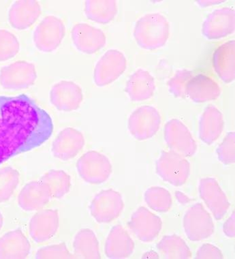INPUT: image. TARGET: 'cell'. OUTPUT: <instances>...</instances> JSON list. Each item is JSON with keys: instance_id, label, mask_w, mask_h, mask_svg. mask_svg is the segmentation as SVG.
<instances>
[{"instance_id": "10", "label": "cell", "mask_w": 235, "mask_h": 259, "mask_svg": "<svg viewBox=\"0 0 235 259\" xmlns=\"http://www.w3.org/2000/svg\"><path fill=\"white\" fill-rule=\"evenodd\" d=\"M164 140L172 152L185 158L193 157L197 151V143L187 125L177 118L166 122L164 131Z\"/></svg>"}, {"instance_id": "27", "label": "cell", "mask_w": 235, "mask_h": 259, "mask_svg": "<svg viewBox=\"0 0 235 259\" xmlns=\"http://www.w3.org/2000/svg\"><path fill=\"white\" fill-rule=\"evenodd\" d=\"M75 258L83 259L101 258L99 239L91 229L84 228L76 233L73 241Z\"/></svg>"}, {"instance_id": "22", "label": "cell", "mask_w": 235, "mask_h": 259, "mask_svg": "<svg viewBox=\"0 0 235 259\" xmlns=\"http://www.w3.org/2000/svg\"><path fill=\"white\" fill-rule=\"evenodd\" d=\"M50 189L42 182H29L18 196L19 207L25 211H38L44 209L52 199Z\"/></svg>"}, {"instance_id": "28", "label": "cell", "mask_w": 235, "mask_h": 259, "mask_svg": "<svg viewBox=\"0 0 235 259\" xmlns=\"http://www.w3.org/2000/svg\"><path fill=\"white\" fill-rule=\"evenodd\" d=\"M84 13L93 22L108 24L116 17L118 5L115 0H87L84 5Z\"/></svg>"}, {"instance_id": "12", "label": "cell", "mask_w": 235, "mask_h": 259, "mask_svg": "<svg viewBox=\"0 0 235 259\" xmlns=\"http://www.w3.org/2000/svg\"><path fill=\"white\" fill-rule=\"evenodd\" d=\"M162 219L148 208L139 207L131 215L128 227L139 241L150 243L156 240L162 229Z\"/></svg>"}, {"instance_id": "32", "label": "cell", "mask_w": 235, "mask_h": 259, "mask_svg": "<svg viewBox=\"0 0 235 259\" xmlns=\"http://www.w3.org/2000/svg\"><path fill=\"white\" fill-rule=\"evenodd\" d=\"M20 182V174L15 168H0V203L9 201Z\"/></svg>"}, {"instance_id": "34", "label": "cell", "mask_w": 235, "mask_h": 259, "mask_svg": "<svg viewBox=\"0 0 235 259\" xmlns=\"http://www.w3.org/2000/svg\"><path fill=\"white\" fill-rule=\"evenodd\" d=\"M194 76L193 71L188 69L177 70L172 77L168 80V91L178 99H185L186 95V86L189 80Z\"/></svg>"}, {"instance_id": "8", "label": "cell", "mask_w": 235, "mask_h": 259, "mask_svg": "<svg viewBox=\"0 0 235 259\" xmlns=\"http://www.w3.org/2000/svg\"><path fill=\"white\" fill-rule=\"evenodd\" d=\"M124 205L120 192L113 189L103 190L92 199L90 214L98 223H111L120 217Z\"/></svg>"}, {"instance_id": "33", "label": "cell", "mask_w": 235, "mask_h": 259, "mask_svg": "<svg viewBox=\"0 0 235 259\" xmlns=\"http://www.w3.org/2000/svg\"><path fill=\"white\" fill-rule=\"evenodd\" d=\"M20 51V42L17 36L7 29H0V62L15 58Z\"/></svg>"}, {"instance_id": "36", "label": "cell", "mask_w": 235, "mask_h": 259, "mask_svg": "<svg viewBox=\"0 0 235 259\" xmlns=\"http://www.w3.org/2000/svg\"><path fill=\"white\" fill-rule=\"evenodd\" d=\"M37 259H69L74 258L75 256L70 253L66 245L64 243L50 245L42 247L37 251L36 256Z\"/></svg>"}, {"instance_id": "14", "label": "cell", "mask_w": 235, "mask_h": 259, "mask_svg": "<svg viewBox=\"0 0 235 259\" xmlns=\"http://www.w3.org/2000/svg\"><path fill=\"white\" fill-rule=\"evenodd\" d=\"M50 99L51 103L58 111L72 112L81 107L84 94L81 86L75 82L62 80L52 86Z\"/></svg>"}, {"instance_id": "17", "label": "cell", "mask_w": 235, "mask_h": 259, "mask_svg": "<svg viewBox=\"0 0 235 259\" xmlns=\"http://www.w3.org/2000/svg\"><path fill=\"white\" fill-rule=\"evenodd\" d=\"M85 139L81 131L68 127L61 131L53 142L52 152L62 161L72 160L83 150Z\"/></svg>"}, {"instance_id": "6", "label": "cell", "mask_w": 235, "mask_h": 259, "mask_svg": "<svg viewBox=\"0 0 235 259\" xmlns=\"http://www.w3.org/2000/svg\"><path fill=\"white\" fill-rule=\"evenodd\" d=\"M127 66L128 61L122 52L116 49L107 50L94 67V83L98 87L103 88L114 83L124 73Z\"/></svg>"}, {"instance_id": "31", "label": "cell", "mask_w": 235, "mask_h": 259, "mask_svg": "<svg viewBox=\"0 0 235 259\" xmlns=\"http://www.w3.org/2000/svg\"><path fill=\"white\" fill-rule=\"evenodd\" d=\"M146 205L158 213H167L171 209L172 199L168 190L160 186H152L145 192Z\"/></svg>"}, {"instance_id": "7", "label": "cell", "mask_w": 235, "mask_h": 259, "mask_svg": "<svg viewBox=\"0 0 235 259\" xmlns=\"http://www.w3.org/2000/svg\"><path fill=\"white\" fill-rule=\"evenodd\" d=\"M184 232L187 238L194 242L205 240L215 232V224L210 213L203 204L191 206L183 217Z\"/></svg>"}, {"instance_id": "25", "label": "cell", "mask_w": 235, "mask_h": 259, "mask_svg": "<svg viewBox=\"0 0 235 259\" xmlns=\"http://www.w3.org/2000/svg\"><path fill=\"white\" fill-rule=\"evenodd\" d=\"M30 251V243L20 229L9 231L0 237V259L26 258Z\"/></svg>"}, {"instance_id": "39", "label": "cell", "mask_w": 235, "mask_h": 259, "mask_svg": "<svg viewBox=\"0 0 235 259\" xmlns=\"http://www.w3.org/2000/svg\"><path fill=\"white\" fill-rule=\"evenodd\" d=\"M223 3H224V0H199V1L197 2L198 5L201 8L209 7L213 5H219V4Z\"/></svg>"}, {"instance_id": "21", "label": "cell", "mask_w": 235, "mask_h": 259, "mask_svg": "<svg viewBox=\"0 0 235 259\" xmlns=\"http://www.w3.org/2000/svg\"><path fill=\"white\" fill-rule=\"evenodd\" d=\"M222 94V88L213 78L204 74L194 75L186 86V95L196 103L215 101Z\"/></svg>"}, {"instance_id": "37", "label": "cell", "mask_w": 235, "mask_h": 259, "mask_svg": "<svg viewBox=\"0 0 235 259\" xmlns=\"http://www.w3.org/2000/svg\"><path fill=\"white\" fill-rule=\"evenodd\" d=\"M195 258L197 259H222L224 254L218 247L213 244H204L198 249Z\"/></svg>"}, {"instance_id": "35", "label": "cell", "mask_w": 235, "mask_h": 259, "mask_svg": "<svg viewBox=\"0 0 235 259\" xmlns=\"http://www.w3.org/2000/svg\"><path fill=\"white\" fill-rule=\"evenodd\" d=\"M234 133H227L222 143L216 150L217 159L224 165H231L234 163L235 143Z\"/></svg>"}, {"instance_id": "23", "label": "cell", "mask_w": 235, "mask_h": 259, "mask_svg": "<svg viewBox=\"0 0 235 259\" xmlns=\"http://www.w3.org/2000/svg\"><path fill=\"white\" fill-rule=\"evenodd\" d=\"M224 115L220 110L213 105L204 109L199 121V138L204 143L210 145L214 143L224 131Z\"/></svg>"}, {"instance_id": "24", "label": "cell", "mask_w": 235, "mask_h": 259, "mask_svg": "<svg viewBox=\"0 0 235 259\" xmlns=\"http://www.w3.org/2000/svg\"><path fill=\"white\" fill-rule=\"evenodd\" d=\"M134 248V241L123 226L115 225L111 229L105 245V253L108 258H128L132 256Z\"/></svg>"}, {"instance_id": "2", "label": "cell", "mask_w": 235, "mask_h": 259, "mask_svg": "<svg viewBox=\"0 0 235 259\" xmlns=\"http://www.w3.org/2000/svg\"><path fill=\"white\" fill-rule=\"evenodd\" d=\"M170 34V23L163 14L154 12L145 14L135 23L133 36L145 50H156L166 44Z\"/></svg>"}, {"instance_id": "1", "label": "cell", "mask_w": 235, "mask_h": 259, "mask_svg": "<svg viewBox=\"0 0 235 259\" xmlns=\"http://www.w3.org/2000/svg\"><path fill=\"white\" fill-rule=\"evenodd\" d=\"M54 129L50 114L28 96H0V164L41 146Z\"/></svg>"}, {"instance_id": "4", "label": "cell", "mask_w": 235, "mask_h": 259, "mask_svg": "<svg viewBox=\"0 0 235 259\" xmlns=\"http://www.w3.org/2000/svg\"><path fill=\"white\" fill-rule=\"evenodd\" d=\"M157 175L175 187L186 184L191 175V164L185 157L171 151H163L156 161Z\"/></svg>"}, {"instance_id": "26", "label": "cell", "mask_w": 235, "mask_h": 259, "mask_svg": "<svg viewBox=\"0 0 235 259\" xmlns=\"http://www.w3.org/2000/svg\"><path fill=\"white\" fill-rule=\"evenodd\" d=\"M213 67L219 77L226 83L234 80V40L226 41L219 46L213 54Z\"/></svg>"}, {"instance_id": "9", "label": "cell", "mask_w": 235, "mask_h": 259, "mask_svg": "<svg viewBox=\"0 0 235 259\" xmlns=\"http://www.w3.org/2000/svg\"><path fill=\"white\" fill-rule=\"evenodd\" d=\"M65 34L66 26L62 19L49 15L37 25L33 34V42L40 52L53 53L62 45Z\"/></svg>"}, {"instance_id": "15", "label": "cell", "mask_w": 235, "mask_h": 259, "mask_svg": "<svg viewBox=\"0 0 235 259\" xmlns=\"http://www.w3.org/2000/svg\"><path fill=\"white\" fill-rule=\"evenodd\" d=\"M234 10L218 8L209 14L202 25V34L208 40H217L232 34L234 31Z\"/></svg>"}, {"instance_id": "19", "label": "cell", "mask_w": 235, "mask_h": 259, "mask_svg": "<svg viewBox=\"0 0 235 259\" xmlns=\"http://www.w3.org/2000/svg\"><path fill=\"white\" fill-rule=\"evenodd\" d=\"M42 13V7L36 0H17L8 13L10 25L17 30H25L32 26Z\"/></svg>"}, {"instance_id": "13", "label": "cell", "mask_w": 235, "mask_h": 259, "mask_svg": "<svg viewBox=\"0 0 235 259\" xmlns=\"http://www.w3.org/2000/svg\"><path fill=\"white\" fill-rule=\"evenodd\" d=\"M199 196L216 221L224 219L230 207L226 194L213 178H204L199 184Z\"/></svg>"}, {"instance_id": "20", "label": "cell", "mask_w": 235, "mask_h": 259, "mask_svg": "<svg viewBox=\"0 0 235 259\" xmlns=\"http://www.w3.org/2000/svg\"><path fill=\"white\" fill-rule=\"evenodd\" d=\"M156 90L154 76L144 68H138L131 74L125 88L129 99L136 103L150 99Z\"/></svg>"}, {"instance_id": "29", "label": "cell", "mask_w": 235, "mask_h": 259, "mask_svg": "<svg viewBox=\"0 0 235 259\" xmlns=\"http://www.w3.org/2000/svg\"><path fill=\"white\" fill-rule=\"evenodd\" d=\"M157 249L162 258L165 259H189L193 257L185 241L175 234L162 237L157 245Z\"/></svg>"}, {"instance_id": "38", "label": "cell", "mask_w": 235, "mask_h": 259, "mask_svg": "<svg viewBox=\"0 0 235 259\" xmlns=\"http://www.w3.org/2000/svg\"><path fill=\"white\" fill-rule=\"evenodd\" d=\"M223 232L228 238H234V213H232V215L229 217V219L225 222L224 226H223Z\"/></svg>"}, {"instance_id": "18", "label": "cell", "mask_w": 235, "mask_h": 259, "mask_svg": "<svg viewBox=\"0 0 235 259\" xmlns=\"http://www.w3.org/2000/svg\"><path fill=\"white\" fill-rule=\"evenodd\" d=\"M59 226L60 217L58 210H39L33 215L29 222V235L35 242H45L56 235Z\"/></svg>"}, {"instance_id": "30", "label": "cell", "mask_w": 235, "mask_h": 259, "mask_svg": "<svg viewBox=\"0 0 235 259\" xmlns=\"http://www.w3.org/2000/svg\"><path fill=\"white\" fill-rule=\"evenodd\" d=\"M40 181L50 189L52 199L65 197L72 187L71 177L62 170H49L41 177Z\"/></svg>"}, {"instance_id": "3", "label": "cell", "mask_w": 235, "mask_h": 259, "mask_svg": "<svg viewBox=\"0 0 235 259\" xmlns=\"http://www.w3.org/2000/svg\"><path fill=\"white\" fill-rule=\"evenodd\" d=\"M76 167L80 178L91 185L105 183L113 172V166L109 158L94 150L89 151L80 157Z\"/></svg>"}, {"instance_id": "40", "label": "cell", "mask_w": 235, "mask_h": 259, "mask_svg": "<svg viewBox=\"0 0 235 259\" xmlns=\"http://www.w3.org/2000/svg\"><path fill=\"white\" fill-rule=\"evenodd\" d=\"M4 225V217L3 213L0 212V231L3 229Z\"/></svg>"}, {"instance_id": "16", "label": "cell", "mask_w": 235, "mask_h": 259, "mask_svg": "<svg viewBox=\"0 0 235 259\" xmlns=\"http://www.w3.org/2000/svg\"><path fill=\"white\" fill-rule=\"evenodd\" d=\"M71 38L76 50L87 55L99 52L107 43L103 30L86 23H77L72 27Z\"/></svg>"}, {"instance_id": "11", "label": "cell", "mask_w": 235, "mask_h": 259, "mask_svg": "<svg viewBox=\"0 0 235 259\" xmlns=\"http://www.w3.org/2000/svg\"><path fill=\"white\" fill-rule=\"evenodd\" d=\"M36 66L27 61H17L0 68V85L10 90H25L36 83Z\"/></svg>"}, {"instance_id": "5", "label": "cell", "mask_w": 235, "mask_h": 259, "mask_svg": "<svg viewBox=\"0 0 235 259\" xmlns=\"http://www.w3.org/2000/svg\"><path fill=\"white\" fill-rule=\"evenodd\" d=\"M162 117L154 106L143 105L137 108L129 116L128 129L133 138L139 141L152 139L159 131Z\"/></svg>"}]
</instances>
